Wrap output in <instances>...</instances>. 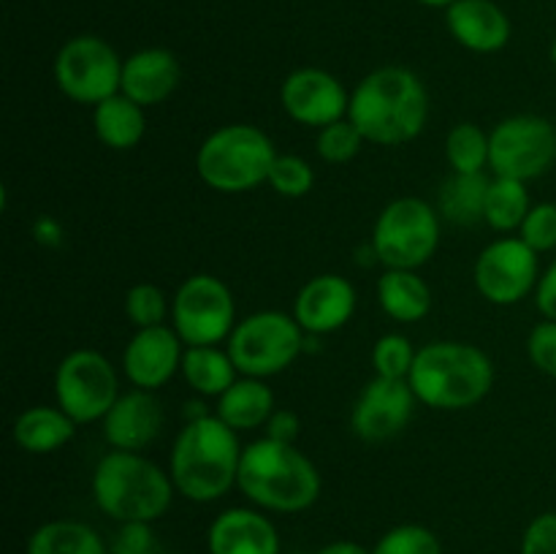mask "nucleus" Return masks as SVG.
Segmentation results:
<instances>
[{"label":"nucleus","instance_id":"f257e3e1","mask_svg":"<svg viewBox=\"0 0 556 554\" xmlns=\"http://www.w3.org/2000/svg\"><path fill=\"white\" fill-rule=\"evenodd\" d=\"M348 117L369 144L402 147L427 128L429 92L410 68L383 65L364 76L351 92Z\"/></svg>","mask_w":556,"mask_h":554},{"label":"nucleus","instance_id":"f03ea898","mask_svg":"<svg viewBox=\"0 0 556 554\" xmlns=\"http://www.w3.org/2000/svg\"><path fill=\"white\" fill-rule=\"evenodd\" d=\"M242 451L237 429L215 413L188 418L168 456V473L177 494L193 503L220 500L237 487Z\"/></svg>","mask_w":556,"mask_h":554},{"label":"nucleus","instance_id":"7ed1b4c3","mask_svg":"<svg viewBox=\"0 0 556 554\" xmlns=\"http://www.w3.org/2000/svg\"><path fill=\"white\" fill-rule=\"evenodd\" d=\"M237 487L255 508L299 514L320 498V473L296 443L261 438L244 445Z\"/></svg>","mask_w":556,"mask_h":554},{"label":"nucleus","instance_id":"20e7f679","mask_svg":"<svg viewBox=\"0 0 556 554\" xmlns=\"http://www.w3.org/2000/svg\"><path fill=\"white\" fill-rule=\"evenodd\" d=\"M407 383L421 405L434 411H467L492 391L494 364L472 342L438 340L418 348Z\"/></svg>","mask_w":556,"mask_h":554},{"label":"nucleus","instance_id":"39448f33","mask_svg":"<svg viewBox=\"0 0 556 554\" xmlns=\"http://www.w3.org/2000/svg\"><path fill=\"white\" fill-rule=\"evenodd\" d=\"M172 473L141 451H109L92 470L96 505L119 525L147 521L152 525L168 511L174 500Z\"/></svg>","mask_w":556,"mask_h":554},{"label":"nucleus","instance_id":"423d86ee","mask_svg":"<svg viewBox=\"0 0 556 554\" xmlns=\"http://www.w3.org/2000/svg\"><path fill=\"white\" fill-rule=\"evenodd\" d=\"M275 141L250 123H231L212 130L195 152L201 182L217 193H248L269 179Z\"/></svg>","mask_w":556,"mask_h":554},{"label":"nucleus","instance_id":"0eeeda50","mask_svg":"<svg viewBox=\"0 0 556 554\" xmlns=\"http://www.w3.org/2000/svg\"><path fill=\"white\" fill-rule=\"evenodd\" d=\"M239 375L271 378L291 367L307 348V331L293 315L280 310H261L237 320L226 342Z\"/></svg>","mask_w":556,"mask_h":554},{"label":"nucleus","instance_id":"6e6552de","mask_svg":"<svg viewBox=\"0 0 556 554\" xmlns=\"http://www.w3.org/2000/svg\"><path fill=\"white\" fill-rule=\"evenodd\" d=\"M440 244V212L418 196L386 204L372 228V255L386 269H421Z\"/></svg>","mask_w":556,"mask_h":554},{"label":"nucleus","instance_id":"1a4fd4ad","mask_svg":"<svg viewBox=\"0 0 556 554\" xmlns=\"http://www.w3.org/2000/svg\"><path fill=\"white\" fill-rule=\"evenodd\" d=\"M123 63L109 41L98 36H76L60 47L54 58V85L74 103L98 106L117 96L123 85Z\"/></svg>","mask_w":556,"mask_h":554},{"label":"nucleus","instance_id":"9d476101","mask_svg":"<svg viewBox=\"0 0 556 554\" xmlns=\"http://www.w3.org/2000/svg\"><path fill=\"white\" fill-rule=\"evenodd\" d=\"M172 326L185 345H220L237 326V302L220 277L193 275L177 288Z\"/></svg>","mask_w":556,"mask_h":554},{"label":"nucleus","instance_id":"9b49d317","mask_svg":"<svg viewBox=\"0 0 556 554\" xmlns=\"http://www.w3.org/2000/svg\"><path fill=\"white\" fill-rule=\"evenodd\" d=\"M556 161V128L541 114H514L489 134V168L497 177L530 182Z\"/></svg>","mask_w":556,"mask_h":554},{"label":"nucleus","instance_id":"f8f14e48","mask_svg":"<svg viewBox=\"0 0 556 554\" xmlns=\"http://www.w3.org/2000/svg\"><path fill=\"white\" fill-rule=\"evenodd\" d=\"M119 396L117 369L103 353L71 351L54 373V400L76 424L103 421Z\"/></svg>","mask_w":556,"mask_h":554},{"label":"nucleus","instance_id":"ddd939ff","mask_svg":"<svg viewBox=\"0 0 556 554\" xmlns=\"http://www.w3.org/2000/svg\"><path fill=\"white\" fill-rule=\"evenodd\" d=\"M472 277L486 302L510 307L538 288L541 255L521 237H500L481 250Z\"/></svg>","mask_w":556,"mask_h":554},{"label":"nucleus","instance_id":"4468645a","mask_svg":"<svg viewBox=\"0 0 556 554\" xmlns=\"http://www.w3.org/2000/svg\"><path fill=\"white\" fill-rule=\"evenodd\" d=\"M280 103L288 117L309 128H326L348 117L351 96L334 74L324 68H296L280 87Z\"/></svg>","mask_w":556,"mask_h":554},{"label":"nucleus","instance_id":"2eb2a0df","mask_svg":"<svg viewBox=\"0 0 556 554\" xmlns=\"http://www.w3.org/2000/svg\"><path fill=\"white\" fill-rule=\"evenodd\" d=\"M416 394L407 380L378 378L375 375L358 394L351 413V427L367 443H383L396 438L410 424L416 411Z\"/></svg>","mask_w":556,"mask_h":554},{"label":"nucleus","instance_id":"dca6fc26","mask_svg":"<svg viewBox=\"0 0 556 554\" xmlns=\"http://www.w3.org/2000/svg\"><path fill=\"white\" fill-rule=\"evenodd\" d=\"M185 342L174 326H150L136 329L123 351V373L134 389L157 391L182 369Z\"/></svg>","mask_w":556,"mask_h":554},{"label":"nucleus","instance_id":"f3484780","mask_svg":"<svg viewBox=\"0 0 556 554\" xmlns=\"http://www.w3.org/2000/svg\"><path fill=\"white\" fill-rule=\"evenodd\" d=\"M353 313H356V288L348 277L329 272L304 282L291 315L307 335L320 337L342 329Z\"/></svg>","mask_w":556,"mask_h":554},{"label":"nucleus","instance_id":"a211bd4d","mask_svg":"<svg viewBox=\"0 0 556 554\" xmlns=\"http://www.w3.org/2000/svg\"><path fill=\"white\" fill-rule=\"evenodd\" d=\"M103 438L117 451H144L163 429V407L155 391L130 389L119 394L101 421Z\"/></svg>","mask_w":556,"mask_h":554},{"label":"nucleus","instance_id":"6ab92c4d","mask_svg":"<svg viewBox=\"0 0 556 554\" xmlns=\"http://www.w3.org/2000/svg\"><path fill=\"white\" fill-rule=\"evenodd\" d=\"M210 554H280V532L261 508H226L206 532Z\"/></svg>","mask_w":556,"mask_h":554},{"label":"nucleus","instance_id":"aec40b11","mask_svg":"<svg viewBox=\"0 0 556 554\" xmlns=\"http://www.w3.org/2000/svg\"><path fill=\"white\" fill-rule=\"evenodd\" d=\"M179 60L174 52L161 47L139 49L123 63V85L119 92L136 101L139 106L150 109L168 101L179 87Z\"/></svg>","mask_w":556,"mask_h":554},{"label":"nucleus","instance_id":"412c9836","mask_svg":"<svg viewBox=\"0 0 556 554\" xmlns=\"http://www.w3.org/2000/svg\"><path fill=\"white\" fill-rule=\"evenodd\" d=\"M445 22L451 36L470 52L492 54L510 41V20L492 0H456L445 9Z\"/></svg>","mask_w":556,"mask_h":554},{"label":"nucleus","instance_id":"4be33fe9","mask_svg":"<svg viewBox=\"0 0 556 554\" xmlns=\"http://www.w3.org/2000/svg\"><path fill=\"white\" fill-rule=\"evenodd\" d=\"M275 391L264 383V378L239 375L220 396H217L215 416L223 418L237 432L266 427L275 413Z\"/></svg>","mask_w":556,"mask_h":554},{"label":"nucleus","instance_id":"5701e85b","mask_svg":"<svg viewBox=\"0 0 556 554\" xmlns=\"http://www.w3.org/2000/svg\"><path fill=\"white\" fill-rule=\"evenodd\" d=\"M79 424L60 405H33L16 416L14 443L27 454H54L74 438Z\"/></svg>","mask_w":556,"mask_h":554},{"label":"nucleus","instance_id":"b1692460","mask_svg":"<svg viewBox=\"0 0 556 554\" xmlns=\"http://www.w3.org/2000/svg\"><path fill=\"white\" fill-rule=\"evenodd\" d=\"M378 302L391 320L418 324L432 313V288L416 269H386L378 280Z\"/></svg>","mask_w":556,"mask_h":554},{"label":"nucleus","instance_id":"393cba45","mask_svg":"<svg viewBox=\"0 0 556 554\" xmlns=\"http://www.w3.org/2000/svg\"><path fill=\"white\" fill-rule=\"evenodd\" d=\"M92 128H96L98 141L109 150H134L147 134L144 106L117 92L92 106Z\"/></svg>","mask_w":556,"mask_h":554},{"label":"nucleus","instance_id":"a878e982","mask_svg":"<svg viewBox=\"0 0 556 554\" xmlns=\"http://www.w3.org/2000/svg\"><path fill=\"white\" fill-rule=\"evenodd\" d=\"M179 373L188 380L190 389L201 396H220L239 378L231 353L220 345H185Z\"/></svg>","mask_w":556,"mask_h":554},{"label":"nucleus","instance_id":"bb28decb","mask_svg":"<svg viewBox=\"0 0 556 554\" xmlns=\"http://www.w3.org/2000/svg\"><path fill=\"white\" fill-rule=\"evenodd\" d=\"M27 554H109V546L87 521L54 519L33 532Z\"/></svg>","mask_w":556,"mask_h":554},{"label":"nucleus","instance_id":"cd10ccee","mask_svg":"<svg viewBox=\"0 0 556 554\" xmlns=\"http://www.w3.org/2000/svg\"><path fill=\"white\" fill-rule=\"evenodd\" d=\"M492 179L486 174H451L440 190L438 210L459 226H472L483 221V204H486V190Z\"/></svg>","mask_w":556,"mask_h":554},{"label":"nucleus","instance_id":"c85d7f7f","mask_svg":"<svg viewBox=\"0 0 556 554\" xmlns=\"http://www.w3.org/2000/svg\"><path fill=\"white\" fill-rule=\"evenodd\" d=\"M530 210L532 204L530 193H527V182L508 177H494L492 182H489L486 204H483V221H486L494 231H519Z\"/></svg>","mask_w":556,"mask_h":554},{"label":"nucleus","instance_id":"c756f323","mask_svg":"<svg viewBox=\"0 0 556 554\" xmlns=\"http://www.w3.org/2000/svg\"><path fill=\"white\" fill-rule=\"evenodd\" d=\"M445 161L454 174H481L489 166V134L476 123H459L445 136Z\"/></svg>","mask_w":556,"mask_h":554},{"label":"nucleus","instance_id":"7c9ffc66","mask_svg":"<svg viewBox=\"0 0 556 554\" xmlns=\"http://www.w3.org/2000/svg\"><path fill=\"white\" fill-rule=\"evenodd\" d=\"M418 348H413V342L407 340L400 331H389V335L380 337L372 348V367L378 378H394V380H407L410 378L413 362H416Z\"/></svg>","mask_w":556,"mask_h":554},{"label":"nucleus","instance_id":"2f4dec72","mask_svg":"<svg viewBox=\"0 0 556 554\" xmlns=\"http://www.w3.org/2000/svg\"><path fill=\"white\" fill-rule=\"evenodd\" d=\"M125 315L136 329H150V326H163L172 315L168 297L152 282H136L125 293Z\"/></svg>","mask_w":556,"mask_h":554},{"label":"nucleus","instance_id":"473e14b6","mask_svg":"<svg viewBox=\"0 0 556 554\" xmlns=\"http://www.w3.org/2000/svg\"><path fill=\"white\" fill-rule=\"evenodd\" d=\"M372 554H443L440 538L424 525H396L372 546Z\"/></svg>","mask_w":556,"mask_h":554},{"label":"nucleus","instance_id":"72a5a7b5","mask_svg":"<svg viewBox=\"0 0 556 554\" xmlns=\"http://www.w3.org/2000/svg\"><path fill=\"white\" fill-rule=\"evenodd\" d=\"M266 185H271V190L286 196V199H302V196H307L309 190H313L315 172L304 158L280 155V152H277Z\"/></svg>","mask_w":556,"mask_h":554},{"label":"nucleus","instance_id":"f704fd0d","mask_svg":"<svg viewBox=\"0 0 556 554\" xmlns=\"http://www.w3.org/2000/svg\"><path fill=\"white\" fill-rule=\"evenodd\" d=\"M362 130L353 125L351 117H342L337 123L318 130V155L326 163H348L362 152L364 147Z\"/></svg>","mask_w":556,"mask_h":554},{"label":"nucleus","instance_id":"c9c22d12","mask_svg":"<svg viewBox=\"0 0 556 554\" xmlns=\"http://www.w3.org/2000/svg\"><path fill=\"white\" fill-rule=\"evenodd\" d=\"M519 237L525 239L538 255L556 250V204H552V201L532 204L525 223H521Z\"/></svg>","mask_w":556,"mask_h":554},{"label":"nucleus","instance_id":"e433bc0d","mask_svg":"<svg viewBox=\"0 0 556 554\" xmlns=\"http://www.w3.org/2000/svg\"><path fill=\"white\" fill-rule=\"evenodd\" d=\"M109 554H166L157 532L147 521H134V525H119Z\"/></svg>","mask_w":556,"mask_h":554},{"label":"nucleus","instance_id":"4c0bfd02","mask_svg":"<svg viewBox=\"0 0 556 554\" xmlns=\"http://www.w3.org/2000/svg\"><path fill=\"white\" fill-rule=\"evenodd\" d=\"M527 353L530 362L543 375L556 380V320H541L527 337Z\"/></svg>","mask_w":556,"mask_h":554},{"label":"nucleus","instance_id":"58836bf2","mask_svg":"<svg viewBox=\"0 0 556 554\" xmlns=\"http://www.w3.org/2000/svg\"><path fill=\"white\" fill-rule=\"evenodd\" d=\"M521 554H556V514L535 516L521 536Z\"/></svg>","mask_w":556,"mask_h":554},{"label":"nucleus","instance_id":"ea45409f","mask_svg":"<svg viewBox=\"0 0 556 554\" xmlns=\"http://www.w3.org/2000/svg\"><path fill=\"white\" fill-rule=\"evenodd\" d=\"M299 429H302V421H299L296 413L288 411V407H277L269 421H266V438L282 440V443H296Z\"/></svg>","mask_w":556,"mask_h":554},{"label":"nucleus","instance_id":"a19ab883","mask_svg":"<svg viewBox=\"0 0 556 554\" xmlns=\"http://www.w3.org/2000/svg\"><path fill=\"white\" fill-rule=\"evenodd\" d=\"M535 304L546 320H556V259L543 272L535 288Z\"/></svg>","mask_w":556,"mask_h":554},{"label":"nucleus","instance_id":"79ce46f5","mask_svg":"<svg viewBox=\"0 0 556 554\" xmlns=\"http://www.w3.org/2000/svg\"><path fill=\"white\" fill-rule=\"evenodd\" d=\"M33 234H36V239L41 244H60V242H63V228H60L58 223L52 221V217H41V221L36 223V228H33Z\"/></svg>","mask_w":556,"mask_h":554},{"label":"nucleus","instance_id":"37998d69","mask_svg":"<svg viewBox=\"0 0 556 554\" xmlns=\"http://www.w3.org/2000/svg\"><path fill=\"white\" fill-rule=\"evenodd\" d=\"M318 554H372V549L362 546L356 541H331Z\"/></svg>","mask_w":556,"mask_h":554},{"label":"nucleus","instance_id":"c03bdc74","mask_svg":"<svg viewBox=\"0 0 556 554\" xmlns=\"http://www.w3.org/2000/svg\"><path fill=\"white\" fill-rule=\"evenodd\" d=\"M418 3L424 5H434V9H448L451 3H456V0H418Z\"/></svg>","mask_w":556,"mask_h":554},{"label":"nucleus","instance_id":"a18cd8bd","mask_svg":"<svg viewBox=\"0 0 556 554\" xmlns=\"http://www.w3.org/2000/svg\"><path fill=\"white\" fill-rule=\"evenodd\" d=\"M552 63H554V68H556V41L552 43Z\"/></svg>","mask_w":556,"mask_h":554}]
</instances>
